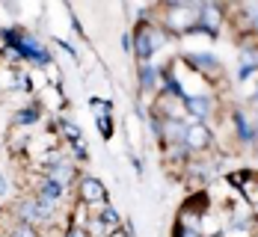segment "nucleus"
Instances as JSON below:
<instances>
[{
  "instance_id": "1",
  "label": "nucleus",
  "mask_w": 258,
  "mask_h": 237,
  "mask_svg": "<svg viewBox=\"0 0 258 237\" xmlns=\"http://www.w3.org/2000/svg\"><path fill=\"white\" fill-rule=\"evenodd\" d=\"M211 139H214V133L205 122H190L187 133H184V148L187 151H202V148L211 145Z\"/></svg>"
},
{
  "instance_id": "2",
  "label": "nucleus",
  "mask_w": 258,
  "mask_h": 237,
  "mask_svg": "<svg viewBox=\"0 0 258 237\" xmlns=\"http://www.w3.org/2000/svg\"><path fill=\"white\" fill-rule=\"evenodd\" d=\"M187 125H190V122H184V119H178V116H169V119L160 122V136H163L166 142H181V145H184Z\"/></svg>"
},
{
  "instance_id": "3",
  "label": "nucleus",
  "mask_w": 258,
  "mask_h": 237,
  "mask_svg": "<svg viewBox=\"0 0 258 237\" xmlns=\"http://www.w3.org/2000/svg\"><path fill=\"white\" fill-rule=\"evenodd\" d=\"M80 199L83 202H89V205H104L107 202V193H104V184L101 181H95V178H83L80 181Z\"/></svg>"
},
{
  "instance_id": "4",
  "label": "nucleus",
  "mask_w": 258,
  "mask_h": 237,
  "mask_svg": "<svg viewBox=\"0 0 258 237\" xmlns=\"http://www.w3.org/2000/svg\"><path fill=\"white\" fill-rule=\"evenodd\" d=\"M184 107H187V113H190V119H196V122H202L208 119V113H211V98L208 95H184Z\"/></svg>"
},
{
  "instance_id": "5",
  "label": "nucleus",
  "mask_w": 258,
  "mask_h": 237,
  "mask_svg": "<svg viewBox=\"0 0 258 237\" xmlns=\"http://www.w3.org/2000/svg\"><path fill=\"white\" fill-rule=\"evenodd\" d=\"M137 56H140V62H149V56L155 53V45H152V27H140L137 30Z\"/></svg>"
},
{
  "instance_id": "6",
  "label": "nucleus",
  "mask_w": 258,
  "mask_h": 237,
  "mask_svg": "<svg viewBox=\"0 0 258 237\" xmlns=\"http://www.w3.org/2000/svg\"><path fill=\"white\" fill-rule=\"evenodd\" d=\"M72 175H75V166L69 160H59L56 166H51V175L48 178H53L56 184H66V181H72Z\"/></svg>"
},
{
  "instance_id": "7",
  "label": "nucleus",
  "mask_w": 258,
  "mask_h": 237,
  "mask_svg": "<svg viewBox=\"0 0 258 237\" xmlns=\"http://www.w3.org/2000/svg\"><path fill=\"white\" fill-rule=\"evenodd\" d=\"M187 62H193V65H199V68H205V71H217V68H220V62H217L214 53H190Z\"/></svg>"
},
{
  "instance_id": "8",
  "label": "nucleus",
  "mask_w": 258,
  "mask_h": 237,
  "mask_svg": "<svg viewBox=\"0 0 258 237\" xmlns=\"http://www.w3.org/2000/svg\"><path fill=\"white\" fill-rule=\"evenodd\" d=\"M59 196H62V184H56L53 178H48V181L42 184V190H39V199H42V202H51V205Z\"/></svg>"
},
{
  "instance_id": "9",
  "label": "nucleus",
  "mask_w": 258,
  "mask_h": 237,
  "mask_svg": "<svg viewBox=\"0 0 258 237\" xmlns=\"http://www.w3.org/2000/svg\"><path fill=\"white\" fill-rule=\"evenodd\" d=\"M98 222H101L107 231H116V228H119V213L113 211L110 205H104V211L98 213Z\"/></svg>"
},
{
  "instance_id": "10",
  "label": "nucleus",
  "mask_w": 258,
  "mask_h": 237,
  "mask_svg": "<svg viewBox=\"0 0 258 237\" xmlns=\"http://www.w3.org/2000/svg\"><path fill=\"white\" fill-rule=\"evenodd\" d=\"M33 122H39V107L18 110V116H15V125H33Z\"/></svg>"
},
{
  "instance_id": "11",
  "label": "nucleus",
  "mask_w": 258,
  "mask_h": 237,
  "mask_svg": "<svg viewBox=\"0 0 258 237\" xmlns=\"http://www.w3.org/2000/svg\"><path fill=\"white\" fill-rule=\"evenodd\" d=\"M234 128H237V133H240V139H243V142H252V128L246 125V116H243V113H237V116H234Z\"/></svg>"
},
{
  "instance_id": "12",
  "label": "nucleus",
  "mask_w": 258,
  "mask_h": 237,
  "mask_svg": "<svg viewBox=\"0 0 258 237\" xmlns=\"http://www.w3.org/2000/svg\"><path fill=\"white\" fill-rule=\"evenodd\" d=\"M140 86H143V89H152V86H155V68H152L149 62L140 65Z\"/></svg>"
},
{
  "instance_id": "13",
  "label": "nucleus",
  "mask_w": 258,
  "mask_h": 237,
  "mask_svg": "<svg viewBox=\"0 0 258 237\" xmlns=\"http://www.w3.org/2000/svg\"><path fill=\"white\" fill-rule=\"evenodd\" d=\"M9 237H36V231H33V225H15V228H12V234Z\"/></svg>"
},
{
  "instance_id": "14",
  "label": "nucleus",
  "mask_w": 258,
  "mask_h": 237,
  "mask_svg": "<svg viewBox=\"0 0 258 237\" xmlns=\"http://www.w3.org/2000/svg\"><path fill=\"white\" fill-rule=\"evenodd\" d=\"M243 12L249 15V24H252V30L258 33V3H249V6H246Z\"/></svg>"
},
{
  "instance_id": "15",
  "label": "nucleus",
  "mask_w": 258,
  "mask_h": 237,
  "mask_svg": "<svg viewBox=\"0 0 258 237\" xmlns=\"http://www.w3.org/2000/svg\"><path fill=\"white\" fill-rule=\"evenodd\" d=\"M62 131L69 133V136H75V142L80 139V128L75 125V122H62Z\"/></svg>"
}]
</instances>
